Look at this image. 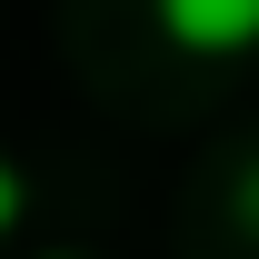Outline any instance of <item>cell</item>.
Instances as JSON below:
<instances>
[{"label": "cell", "instance_id": "cell-3", "mask_svg": "<svg viewBox=\"0 0 259 259\" xmlns=\"http://www.w3.org/2000/svg\"><path fill=\"white\" fill-rule=\"evenodd\" d=\"M239 220H249V229H259V160H249V169H239Z\"/></svg>", "mask_w": 259, "mask_h": 259}, {"label": "cell", "instance_id": "cell-1", "mask_svg": "<svg viewBox=\"0 0 259 259\" xmlns=\"http://www.w3.org/2000/svg\"><path fill=\"white\" fill-rule=\"evenodd\" d=\"M150 20H160L169 50H190V60H239V50H259V0H150Z\"/></svg>", "mask_w": 259, "mask_h": 259}, {"label": "cell", "instance_id": "cell-2", "mask_svg": "<svg viewBox=\"0 0 259 259\" xmlns=\"http://www.w3.org/2000/svg\"><path fill=\"white\" fill-rule=\"evenodd\" d=\"M20 229H30V169L10 160V140H0V249H10Z\"/></svg>", "mask_w": 259, "mask_h": 259}]
</instances>
